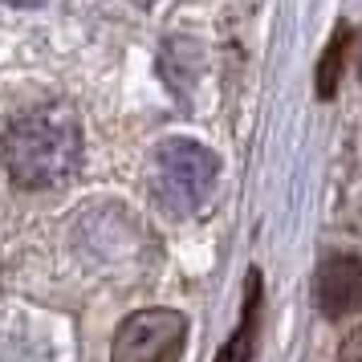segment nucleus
<instances>
[{"instance_id":"obj_1","label":"nucleus","mask_w":362,"mask_h":362,"mask_svg":"<svg viewBox=\"0 0 362 362\" xmlns=\"http://www.w3.org/2000/svg\"><path fill=\"white\" fill-rule=\"evenodd\" d=\"M4 167L17 187H57L82 167V127L66 102L33 106L4 131Z\"/></svg>"},{"instance_id":"obj_2","label":"nucleus","mask_w":362,"mask_h":362,"mask_svg":"<svg viewBox=\"0 0 362 362\" xmlns=\"http://www.w3.org/2000/svg\"><path fill=\"white\" fill-rule=\"evenodd\" d=\"M216 175H220V159L212 151L196 143V139H167L155 147V196L167 212L187 216L196 212L204 199L212 196Z\"/></svg>"},{"instance_id":"obj_3","label":"nucleus","mask_w":362,"mask_h":362,"mask_svg":"<svg viewBox=\"0 0 362 362\" xmlns=\"http://www.w3.org/2000/svg\"><path fill=\"white\" fill-rule=\"evenodd\" d=\"M187 346V317L180 310H139L115 329L110 362H180Z\"/></svg>"},{"instance_id":"obj_4","label":"nucleus","mask_w":362,"mask_h":362,"mask_svg":"<svg viewBox=\"0 0 362 362\" xmlns=\"http://www.w3.org/2000/svg\"><path fill=\"white\" fill-rule=\"evenodd\" d=\"M317 305L329 322H342L362 310V261L350 252H334L317 269Z\"/></svg>"},{"instance_id":"obj_5","label":"nucleus","mask_w":362,"mask_h":362,"mask_svg":"<svg viewBox=\"0 0 362 362\" xmlns=\"http://www.w3.org/2000/svg\"><path fill=\"white\" fill-rule=\"evenodd\" d=\"M257 310H261V273L252 269L245 281V313H240V326L232 334V342L220 350V362H248L257 350Z\"/></svg>"},{"instance_id":"obj_6","label":"nucleus","mask_w":362,"mask_h":362,"mask_svg":"<svg viewBox=\"0 0 362 362\" xmlns=\"http://www.w3.org/2000/svg\"><path fill=\"white\" fill-rule=\"evenodd\" d=\"M346 41L350 33L338 29V33L329 37L326 53H322V62H317V98H334V90H338V78H342V57H346Z\"/></svg>"},{"instance_id":"obj_7","label":"nucleus","mask_w":362,"mask_h":362,"mask_svg":"<svg viewBox=\"0 0 362 362\" xmlns=\"http://www.w3.org/2000/svg\"><path fill=\"white\" fill-rule=\"evenodd\" d=\"M338 362H362V326L346 334L342 350H338Z\"/></svg>"},{"instance_id":"obj_8","label":"nucleus","mask_w":362,"mask_h":362,"mask_svg":"<svg viewBox=\"0 0 362 362\" xmlns=\"http://www.w3.org/2000/svg\"><path fill=\"white\" fill-rule=\"evenodd\" d=\"M358 82H362V41H358Z\"/></svg>"}]
</instances>
